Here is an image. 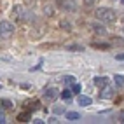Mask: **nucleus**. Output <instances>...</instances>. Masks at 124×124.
<instances>
[{"label":"nucleus","instance_id":"393cba45","mask_svg":"<svg viewBox=\"0 0 124 124\" xmlns=\"http://www.w3.org/2000/svg\"><path fill=\"white\" fill-rule=\"evenodd\" d=\"M122 4H124V0H122Z\"/></svg>","mask_w":124,"mask_h":124},{"label":"nucleus","instance_id":"9b49d317","mask_svg":"<svg viewBox=\"0 0 124 124\" xmlns=\"http://www.w3.org/2000/svg\"><path fill=\"white\" fill-rule=\"evenodd\" d=\"M114 80H115V86H119V87L124 86V75H115Z\"/></svg>","mask_w":124,"mask_h":124},{"label":"nucleus","instance_id":"9d476101","mask_svg":"<svg viewBox=\"0 0 124 124\" xmlns=\"http://www.w3.org/2000/svg\"><path fill=\"white\" fill-rule=\"evenodd\" d=\"M67 119L77 121V119H80V114H79V112H68V114H67Z\"/></svg>","mask_w":124,"mask_h":124},{"label":"nucleus","instance_id":"a878e982","mask_svg":"<svg viewBox=\"0 0 124 124\" xmlns=\"http://www.w3.org/2000/svg\"><path fill=\"white\" fill-rule=\"evenodd\" d=\"M122 31H124V28H122Z\"/></svg>","mask_w":124,"mask_h":124},{"label":"nucleus","instance_id":"f03ea898","mask_svg":"<svg viewBox=\"0 0 124 124\" xmlns=\"http://www.w3.org/2000/svg\"><path fill=\"white\" fill-rule=\"evenodd\" d=\"M14 35V24L9 21H2L0 23V40L11 39Z\"/></svg>","mask_w":124,"mask_h":124},{"label":"nucleus","instance_id":"412c9836","mask_svg":"<svg viewBox=\"0 0 124 124\" xmlns=\"http://www.w3.org/2000/svg\"><path fill=\"white\" fill-rule=\"evenodd\" d=\"M119 117H121V122H124V112H121V115H119Z\"/></svg>","mask_w":124,"mask_h":124},{"label":"nucleus","instance_id":"f257e3e1","mask_svg":"<svg viewBox=\"0 0 124 124\" xmlns=\"http://www.w3.org/2000/svg\"><path fill=\"white\" fill-rule=\"evenodd\" d=\"M94 16H96L100 21H103V23H112L115 18H117L115 11L110 9V7H100V9H96V11H94Z\"/></svg>","mask_w":124,"mask_h":124},{"label":"nucleus","instance_id":"b1692460","mask_svg":"<svg viewBox=\"0 0 124 124\" xmlns=\"http://www.w3.org/2000/svg\"><path fill=\"white\" fill-rule=\"evenodd\" d=\"M0 89H2V86H0Z\"/></svg>","mask_w":124,"mask_h":124},{"label":"nucleus","instance_id":"6ab92c4d","mask_svg":"<svg viewBox=\"0 0 124 124\" xmlns=\"http://www.w3.org/2000/svg\"><path fill=\"white\" fill-rule=\"evenodd\" d=\"M115 58H117V60H119V61H122V60H124V53H121V54H117V56H115Z\"/></svg>","mask_w":124,"mask_h":124},{"label":"nucleus","instance_id":"a211bd4d","mask_svg":"<svg viewBox=\"0 0 124 124\" xmlns=\"http://www.w3.org/2000/svg\"><path fill=\"white\" fill-rule=\"evenodd\" d=\"M72 91L79 94V93H80V84H73V89H72Z\"/></svg>","mask_w":124,"mask_h":124},{"label":"nucleus","instance_id":"2eb2a0df","mask_svg":"<svg viewBox=\"0 0 124 124\" xmlns=\"http://www.w3.org/2000/svg\"><path fill=\"white\" fill-rule=\"evenodd\" d=\"M63 80H65V84H75V77H72V75L63 77Z\"/></svg>","mask_w":124,"mask_h":124},{"label":"nucleus","instance_id":"20e7f679","mask_svg":"<svg viewBox=\"0 0 124 124\" xmlns=\"http://www.w3.org/2000/svg\"><path fill=\"white\" fill-rule=\"evenodd\" d=\"M91 30H93L96 35H100V37L107 35V28L103 26V24H100V23H93V24H91Z\"/></svg>","mask_w":124,"mask_h":124},{"label":"nucleus","instance_id":"6e6552de","mask_svg":"<svg viewBox=\"0 0 124 124\" xmlns=\"http://www.w3.org/2000/svg\"><path fill=\"white\" fill-rule=\"evenodd\" d=\"M94 84H96L98 87H105L107 84H108V79H107L105 75H103V77H94Z\"/></svg>","mask_w":124,"mask_h":124},{"label":"nucleus","instance_id":"f3484780","mask_svg":"<svg viewBox=\"0 0 124 124\" xmlns=\"http://www.w3.org/2000/svg\"><path fill=\"white\" fill-rule=\"evenodd\" d=\"M65 112V107H54V114H63Z\"/></svg>","mask_w":124,"mask_h":124},{"label":"nucleus","instance_id":"1a4fd4ad","mask_svg":"<svg viewBox=\"0 0 124 124\" xmlns=\"http://www.w3.org/2000/svg\"><path fill=\"white\" fill-rule=\"evenodd\" d=\"M91 46L96 47V49H108L110 47V44H105V42H93Z\"/></svg>","mask_w":124,"mask_h":124},{"label":"nucleus","instance_id":"5701e85b","mask_svg":"<svg viewBox=\"0 0 124 124\" xmlns=\"http://www.w3.org/2000/svg\"><path fill=\"white\" fill-rule=\"evenodd\" d=\"M58 2H63V0H58Z\"/></svg>","mask_w":124,"mask_h":124},{"label":"nucleus","instance_id":"ddd939ff","mask_svg":"<svg viewBox=\"0 0 124 124\" xmlns=\"http://www.w3.org/2000/svg\"><path fill=\"white\" fill-rule=\"evenodd\" d=\"M61 98H63V100H70V98H72V91L70 89H63L61 91Z\"/></svg>","mask_w":124,"mask_h":124},{"label":"nucleus","instance_id":"4468645a","mask_svg":"<svg viewBox=\"0 0 124 124\" xmlns=\"http://www.w3.org/2000/svg\"><path fill=\"white\" fill-rule=\"evenodd\" d=\"M0 105H2L5 110H11V108H12V101H11V100H2V103H0Z\"/></svg>","mask_w":124,"mask_h":124},{"label":"nucleus","instance_id":"aec40b11","mask_svg":"<svg viewBox=\"0 0 124 124\" xmlns=\"http://www.w3.org/2000/svg\"><path fill=\"white\" fill-rule=\"evenodd\" d=\"M2 122H5V115H4L2 112H0V124H2Z\"/></svg>","mask_w":124,"mask_h":124},{"label":"nucleus","instance_id":"f8f14e48","mask_svg":"<svg viewBox=\"0 0 124 124\" xmlns=\"http://www.w3.org/2000/svg\"><path fill=\"white\" fill-rule=\"evenodd\" d=\"M40 108V101H30L28 103V110H39Z\"/></svg>","mask_w":124,"mask_h":124},{"label":"nucleus","instance_id":"4be33fe9","mask_svg":"<svg viewBox=\"0 0 124 124\" xmlns=\"http://www.w3.org/2000/svg\"><path fill=\"white\" fill-rule=\"evenodd\" d=\"M86 4H94V0H84Z\"/></svg>","mask_w":124,"mask_h":124},{"label":"nucleus","instance_id":"0eeeda50","mask_svg":"<svg viewBox=\"0 0 124 124\" xmlns=\"http://www.w3.org/2000/svg\"><path fill=\"white\" fill-rule=\"evenodd\" d=\"M30 117H31V110H24V112L18 114V121L19 122H28Z\"/></svg>","mask_w":124,"mask_h":124},{"label":"nucleus","instance_id":"39448f33","mask_svg":"<svg viewBox=\"0 0 124 124\" xmlns=\"http://www.w3.org/2000/svg\"><path fill=\"white\" fill-rule=\"evenodd\" d=\"M114 96V89L112 87H101V93H100V98L101 100H108V98H112Z\"/></svg>","mask_w":124,"mask_h":124},{"label":"nucleus","instance_id":"423d86ee","mask_svg":"<svg viewBox=\"0 0 124 124\" xmlns=\"http://www.w3.org/2000/svg\"><path fill=\"white\" fill-rule=\"evenodd\" d=\"M91 96H82V94H79V98H77V103L80 105V107H87V105H91Z\"/></svg>","mask_w":124,"mask_h":124},{"label":"nucleus","instance_id":"7ed1b4c3","mask_svg":"<svg viewBox=\"0 0 124 124\" xmlns=\"http://www.w3.org/2000/svg\"><path fill=\"white\" fill-rule=\"evenodd\" d=\"M44 100L46 101H54L58 96H60V91H58L56 87H47V89H44Z\"/></svg>","mask_w":124,"mask_h":124},{"label":"nucleus","instance_id":"dca6fc26","mask_svg":"<svg viewBox=\"0 0 124 124\" xmlns=\"http://www.w3.org/2000/svg\"><path fill=\"white\" fill-rule=\"evenodd\" d=\"M68 49H70V51H84V47H82V46H79V44L68 46Z\"/></svg>","mask_w":124,"mask_h":124}]
</instances>
